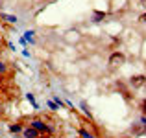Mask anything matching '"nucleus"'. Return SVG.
I'll return each instance as SVG.
<instances>
[{
  "label": "nucleus",
  "instance_id": "nucleus-1",
  "mask_svg": "<svg viewBox=\"0 0 146 138\" xmlns=\"http://www.w3.org/2000/svg\"><path fill=\"white\" fill-rule=\"evenodd\" d=\"M109 64H111V68H120V66H124L126 64V55H124V52H113L109 55Z\"/></svg>",
  "mask_w": 146,
  "mask_h": 138
},
{
  "label": "nucleus",
  "instance_id": "nucleus-2",
  "mask_svg": "<svg viewBox=\"0 0 146 138\" xmlns=\"http://www.w3.org/2000/svg\"><path fill=\"white\" fill-rule=\"evenodd\" d=\"M30 127L39 131L41 135H43V133H48V124L44 120H41V118H32V120H30Z\"/></svg>",
  "mask_w": 146,
  "mask_h": 138
},
{
  "label": "nucleus",
  "instance_id": "nucleus-3",
  "mask_svg": "<svg viewBox=\"0 0 146 138\" xmlns=\"http://www.w3.org/2000/svg\"><path fill=\"white\" fill-rule=\"evenodd\" d=\"M129 85H131L133 89H141V87H144L146 85V76L144 74L131 76V78H129Z\"/></svg>",
  "mask_w": 146,
  "mask_h": 138
},
{
  "label": "nucleus",
  "instance_id": "nucleus-4",
  "mask_svg": "<svg viewBox=\"0 0 146 138\" xmlns=\"http://www.w3.org/2000/svg\"><path fill=\"white\" fill-rule=\"evenodd\" d=\"M22 138H41V133L35 131V129H32L28 125V127L22 129Z\"/></svg>",
  "mask_w": 146,
  "mask_h": 138
},
{
  "label": "nucleus",
  "instance_id": "nucleus-5",
  "mask_svg": "<svg viewBox=\"0 0 146 138\" xmlns=\"http://www.w3.org/2000/svg\"><path fill=\"white\" fill-rule=\"evenodd\" d=\"M0 20L7 22V24H17L19 18L15 17V15H7V13H0Z\"/></svg>",
  "mask_w": 146,
  "mask_h": 138
},
{
  "label": "nucleus",
  "instance_id": "nucleus-6",
  "mask_svg": "<svg viewBox=\"0 0 146 138\" xmlns=\"http://www.w3.org/2000/svg\"><path fill=\"white\" fill-rule=\"evenodd\" d=\"M106 17H107L106 11H93V18H91V20L93 22H102Z\"/></svg>",
  "mask_w": 146,
  "mask_h": 138
},
{
  "label": "nucleus",
  "instance_id": "nucleus-7",
  "mask_svg": "<svg viewBox=\"0 0 146 138\" xmlns=\"http://www.w3.org/2000/svg\"><path fill=\"white\" fill-rule=\"evenodd\" d=\"M9 133H13V135H17V133H22V129H24V125L22 124H9Z\"/></svg>",
  "mask_w": 146,
  "mask_h": 138
},
{
  "label": "nucleus",
  "instance_id": "nucleus-8",
  "mask_svg": "<svg viewBox=\"0 0 146 138\" xmlns=\"http://www.w3.org/2000/svg\"><path fill=\"white\" fill-rule=\"evenodd\" d=\"M33 35H35V32H33V30H26V32H24V39H26V43L35 44V39H33Z\"/></svg>",
  "mask_w": 146,
  "mask_h": 138
},
{
  "label": "nucleus",
  "instance_id": "nucleus-9",
  "mask_svg": "<svg viewBox=\"0 0 146 138\" xmlns=\"http://www.w3.org/2000/svg\"><path fill=\"white\" fill-rule=\"evenodd\" d=\"M7 72H9V66H7L4 61H0V78H6Z\"/></svg>",
  "mask_w": 146,
  "mask_h": 138
},
{
  "label": "nucleus",
  "instance_id": "nucleus-10",
  "mask_svg": "<svg viewBox=\"0 0 146 138\" xmlns=\"http://www.w3.org/2000/svg\"><path fill=\"white\" fill-rule=\"evenodd\" d=\"M80 138H96L94 133H91L89 129H80Z\"/></svg>",
  "mask_w": 146,
  "mask_h": 138
},
{
  "label": "nucleus",
  "instance_id": "nucleus-11",
  "mask_svg": "<svg viewBox=\"0 0 146 138\" xmlns=\"http://www.w3.org/2000/svg\"><path fill=\"white\" fill-rule=\"evenodd\" d=\"M131 131L135 133V135H144V127H143L141 124H135V125L131 127Z\"/></svg>",
  "mask_w": 146,
  "mask_h": 138
},
{
  "label": "nucleus",
  "instance_id": "nucleus-12",
  "mask_svg": "<svg viewBox=\"0 0 146 138\" xmlns=\"http://www.w3.org/2000/svg\"><path fill=\"white\" fill-rule=\"evenodd\" d=\"M26 99H28V101L33 105V109H39V105H37V101H35V98H33L32 92H28V94H26Z\"/></svg>",
  "mask_w": 146,
  "mask_h": 138
},
{
  "label": "nucleus",
  "instance_id": "nucleus-13",
  "mask_svg": "<svg viewBox=\"0 0 146 138\" xmlns=\"http://www.w3.org/2000/svg\"><path fill=\"white\" fill-rule=\"evenodd\" d=\"M46 105H48V109L52 110V112H57V110H59V107H57V103L54 101V99H50V101H46Z\"/></svg>",
  "mask_w": 146,
  "mask_h": 138
},
{
  "label": "nucleus",
  "instance_id": "nucleus-14",
  "mask_svg": "<svg viewBox=\"0 0 146 138\" xmlns=\"http://www.w3.org/2000/svg\"><path fill=\"white\" fill-rule=\"evenodd\" d=\"M80 107H82V110L87 114V116H89V120H91V118H93V114H91V110H89V107H87V103L82 101V103H80Z\"/></svg>",
  "mask_w": 146,
  "mask_h": 138
},
{
  "label": "nucleus",
  "instance_id": "nucleus-15",
  "mask_svg": "<svg viewBox=\"0 0 146 138\" xmlns=\"http://www.w3.org/2000/svg\"><path fill=\"white\" fill-rule=\"evenodd\" d=\"M54 101L57 103V107H59V109H65V107H67V103H65V101H61V99H59V96H54Z\"/></svg>",
  "mask_w": 146,
  "mask_h": 138
},
{
  "label": "nucleus",
  "instance_id": "nucleus-16",
  "mask_svg": "<svg viewBox=\"0 0 146 138\" xmlns=\"http://www.w3.org/2000/svg\"><path fill=\"white\" fill-rule=\"evenodd\" d=\"M141 110H143V116H146V99L141 101Z\"/></svg>",
  "mask_w": 146,
  "mask_h": 138
},
{
  "label": "nucleus",
  "instance_id": "nucleus-17",
  "mask_svg": "<svg viewBox=\"0 0 146 138\" xmlns=\"http://www.w3.org/2000/svg\"><path fill=\"white\" fill-rule=\"evenodd\" d=\"M139 22H141V24H146V11H144V13L139 17Z\"/></svg>",
  "mask_w": 146,
  "mask_h": 138
},
{
  "label": "nucleus",
  "instance_id": "nucleus-18",
  "mask_svg": "<svg viewBox=\"0 0 146 138\" xmlns=\"http://www.w3.org/2000/svg\"><path fill=\"white\" fill-rule=\"evenodd\" d=\"M141 125L144 127V133H146V116H141Z\"/></svg>",
  "mask_w": 146,
  "mask_h": 138
},
{
  "label": "nucleus",
  "instance_id": "nucleus-19",
  "mask_svg": "<svg viewBox=\"0 0 146 138\" xmlns=\"http://www.w3.org/2000/svg\"><path fill=\"white\" fill-rule=\"evenodd\" d=\"M122 138H129V136H122Z\"/></svg>",
  "mask_w": 146,
  "mask_h": 138
},
{
  "label": "nucleus",
  "instance_id": "nucleus-20",
  "mask_svg": "<svg viewBox=\"0 0 146 138\" xmlns=\"http://www.w3.org/2000/svg\"><path fill=\"white\" fill-rule=\"evenodd\" d=\"M144 135H146V133H144Z\"/></svg>",
  "mask_w": 146,
  "mask_h": 138
}]
</instances>
